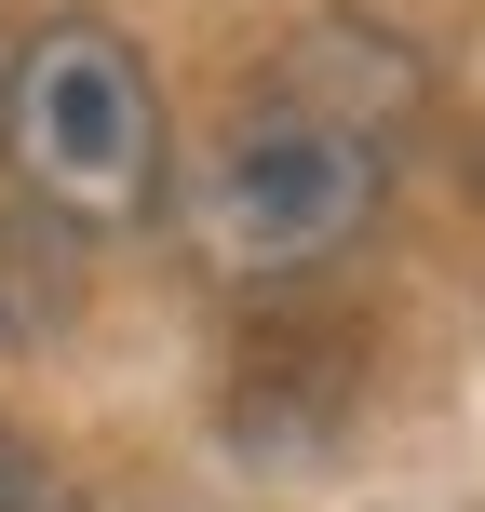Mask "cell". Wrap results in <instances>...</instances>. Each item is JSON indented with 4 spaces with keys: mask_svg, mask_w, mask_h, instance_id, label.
I'll return each mask as SVG.
<instances>
[{
    "mask_svg": "<svg viewBox=\"0 0 485 512\" xmlns=\"http://www.w3.org/2000/svg\"><path fill=\"white\" fill-rule=\"evenodd\" d=\"M0 162L54 230H135L162 203V95L122 27H41L0 81Z\"/></svg>",
    "mask_w": 485,
    "mask_h": 512,
    "instance_id": "6da1fadb",
    "label": "cell"
},
{
    "mask_svg": "<svg viewBox=\"0 0 485 512\" xmlns=\"http://www.w3.org/2000/svg\"><path fill=\"white\" fill-rule=\"evenodd\" d=\"M378 189H391V95L351 108V95L283 81V95H256L243 122L216 135L203 243L230 256V270H310V256H337L378 216Z\"/></svg>",
    "mask_w": 485,
    "mask_h": 512,
    "instance_id": "7a4b0ae2",
    "label": "cell"
},
{
    "mask_svg": "<svg viewBox=\"0 0 485 512\" xmlns=\"http://www.w3.org/2000/svg\"><path fill=\"white\" fill-rule=\"evenodd\" d=\"M68 310H81L68 230H54V216H27V203H0V351H41Z\"/></svg>",
    "mask_w": 485,
    "mask_h": 512,
    "instance_id": "3957f363",
    "label": "cell"
},
{
    "mask_svg": "<svg viewBox=\"0 0 485 512\" xmlns=\"http://www.w3.org/2000/svg\"><path fill=\"white\" fill-rule=\"evenodd\" d=\"M0 512H81V486H68V472H54L41 445L14 432V418H0Z\"/></svg>",
    "mask_w": 485,
    "mask_h": 512,
    "instance_id": "277c9868",
    "label": "cell"
}]
</instances>
